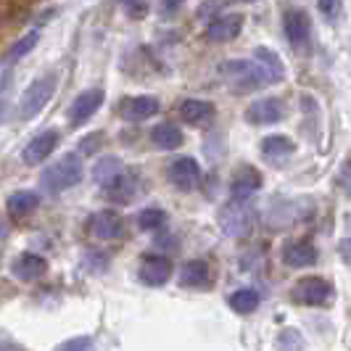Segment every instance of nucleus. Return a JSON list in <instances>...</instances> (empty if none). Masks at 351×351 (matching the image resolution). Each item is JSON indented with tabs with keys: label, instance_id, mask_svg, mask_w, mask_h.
I'll list each match as a JSON object with an SVG mask.
<instances>
[{
	"label": "nucleus",
	"instance_id": "0eeeda50",
	"mask_svg": "<svg viewBox=\"0 0 351 351\" xmlns=\"http://www.w3.org/2000/svg\"><path fill=\"white\" fill-rule=\"evenodd\" d=\"M167 177H169V182L175 185L177 191L191 193V191L198 188V182H201V167H198L195 158L180 156L167 167Z\"/></svg>",
	"mask_w": 351,
	"mask_h": 351
},
{
	"label": "nucleus",
	"instance_id": "7c9ffc66",
	"mask_svg": "<svg viewBox=\"0 0 351 351\" xmlns=\"http://www.w3.org/2000/svg\"><path fill=\"white\" fill-rule=\"evenodd\" d=\"M56 351H93V338H88V335L71 338V341H64Z\"/></svg>",
	"mask_w": 351,
	"mask_h": 351
},
{
	"label": "nucleus",
	"instance_id": "393cba45",
	"mask_svg": "<svg viewBox=\"0 0 351 351\" xmlns=\"http://www.w3.org/2000/svg\"><path fill=\"white\" fill-rule=\"evenodd\" d=\"M37 204H40V195L32 193V191H19L8 198V211L14 214V217H27V214H32L37 209Z\"/></svg>",
	"mask_w": 351,
	"mask_h": 351
},
{
	"label": "nucleus",
	"instance_id": "4c0bfd02",
	"mask_svg": "<svg viewBox=\"0 0 351 351\" xmlns=\"http://www.w3.org/2000/svg\"><path fill=\"white\" fill-rule=\"evenodd\" d=\"M0 351H19V349H0Z\"/></svg>",
	"mask_w": 351,
	"mask_h": 351
},
{
	"label": "nucleus",
	"instance_id": "5701e85b",
	"mask_svg": "<svg viewBox=\"0 0 351 351\" xmlns=\"http://www.w3.org/2000/svg\"><path fill=\"white\" fill-rule=\"evenodd\" d=\"M293 151H296V145L285 135H269L262 141V156L269 158V161H280V158L291 156Z\"/></svg>",
	"mask_w": 351,
	"mask_h": 351
},
{
	"label": "nucleus",
	"instance_id": "b1692460",
	"mask_svg": "<svg viewBox=\"0 0 351 351\" xmlns=\"http://www.w3.org/2000/svg\"><path fill=\"white\" fill-rule=\"evenodd\" d=\"M180 117L188 124H201L214 117V106L209 101H198V98H191L180 106Z\"/></svg>",
	"mask_w": 351,
	"mask_h": 351
},
{
	"label": "nucleus",
	"instance_id": "423d86ee",
	"mask_svg": "<svg viewBox=\"0 0 351 351\" xmlns=\"http://www.w3.org/2000/svg\"><path fill=\"white\" fill-rule=\"evenodd\" d=\"M293 301L296 304H304V306H325L333 299V288L330 282L322 280V278H301L296 285H293Z\"/></svg>",
	"mask_w": 351,
	"mask_h": 351
},
{
	"label": "nucleus",
	"instance_id": "72a5a7b5",
	"mask_svg": "<svg viewBox=\"0 0 351 351\" xmlns=\"http://www.w3.org/2000/svg\"><path fill=\"white\" fill-rule=\"evenodd\" d=\"M338 254H341V259H343V262L351 264V238L341 241V246H338Z\"/></svg>",
	"mask_w": 351,
	"mask_h": 351
},
{
	"label": "nucleus",
	"instance_id": "4468645a",
	"mask_svg": "<svg viewBox=\"0 0 351 351\" xmlns=\"http://www.w3.org/2000/svg\"><path fill=\"white\" fill-rule=\"evenodd\" d=\"M141 280L151 288H158L172 278V262L167 256H145L141 264Z\"/></svg>",
	"mask_w": 351,
	"mask_h": 351
},
{
	"label": "nucleus",
	"instance_id": "412c9836",
	"mask_svg": "<svg viewBox=\"0 0 351 351\" xmlns=\"http://www.w3.org/2000/svg\"><path fill=\"white\" fill-rule=\"evenodd\" d=\"M151 141H154V145L161 148V151H175V148L182 145V132L177 130L175 124L164 122V124H156V127L151 130Z\"/></svg>",
	"mask_w": 351,
	"mask_h": 351
},
{
	"label": "nucleus",
	"instance_id": "c756f323",
	"mask_svg": "<svg viewBox=\"0 0 351 351\" xmlns=\"http://www.w3.org/2000/svg\"><path fill=\"white\" fill-rule=\"evenodd\" d=\"M228 5V0H206L201 8H198V19L204 21H214L217 16H222V8Z\"/></svg>",
	"mask_w": 351,
	"mask_h": 351
},
{
	"label": "nucleus",
	"instance_id": "2f4dec72",
	"mask_svg": "<svg viewBox=\"0 0 351 351\" xmlns=\"http://www.w3.org/2000/svg\"><path fill=\"white\" fill-rule=\"evenodd\" d=\"M341 3L343 0H317V5H319V14L328 19H335L338 16V11H341Z\"/></svg>",
	"mask_w": 351,
	"mask_h": 351
},
{
	"label": "nucleus",
	"instance_id": "ddd939ff",
	"mask_svg": "<svg viewBox=\"0 0 351 351\" xmlns=\"http://www.w3.org/2000/svg\"><path fill=\"white\" fill-rule=\"evenodd\" d=\"M259 188H262V175H259L254 167H248V164L241 167V169L232 175V180H230V193H232L235 201H248Z\"/></svg>",
	"mask_w": 351,
	"mask_h": 351
},
{
	"label": "nucleus",
	"instance_id": "4be33fe9",
	"mask_svg": "<svg viewBox=\"0 0 351 351\" xmlns=\"http://www.w3.org/2000/svg\"><path fill=\"white\" fill-rule=\"evenodd\" d=\"M37 40H40V32L37 29H32V32H27L24 37H19L16 43L5 51V56H3V66H14L16 61H21L24 56H29V53L37 48Z\"/></svg>",
	"mask_w": 351,
	"mask_h": 351
},
{
	"label": "nucleus",
	"instance_id": "6ab92c4d",
	"mask_svg": "<svg viewBox=\"0 0 351 351\" xmlns=\"http://www.w3.org/2000/svg\"><path fill=\"white\" fill-rule=\"evenodd\" d=\"M211 280V272H209V264L201 262V259H191L180 269V285L185 288H206Z\"/></svg>",
	"mask_w": 351,
	"mask_h": 351
},
{
	"label": "nucleus",
	"instance_id": "f257e3e1",
	"mask_svg": "<svg viewBox=\"0 0 351 351\" xmlns=\"http://www.w3.org/2000/svg\"><path fill=\"white\" fill-rule=\"evenodd\" d=\"M219 74L228 80L232 93H254V90L269 85L264 69L256 61H243V58H232L219 66Z\"/></svg>",
	"mask_w": 351,
	"mask_h": 351
},
{
	"label": "nucleus",
	"instance_id": "1a4fd4ad",
	"mask_svg": "<svg viewBox=\"0 0 351 351\" xmlns=\"http://www.w3.org/2000/svg\"><path fill=\"white\" fill-rule=\"evenodd\" d=\"M88 230L98 241H117L124 235V219L117 211H95L88 219Z\"/></svg>",
	"mask_w": 351,
	"mask_h": 351
},
{
	"label": "nucleus",
	"instance_id": "7ed1b4c3",
	"mask_svg": "<svg viewBox=\"0 0 351 351\" xmlns=\"http://www.w3.org/2000/svg\"><path fill=\"white\" fill-rule=\"evenodd\" d=\"M217 219H219V228L225 230L230 238L243 241V238H248L254 232V211H251L246 201H235V198L228 201L219 209Z\"/></svg>",
	"mask_w": 351,
	"mask_h": 351
},
{
	"label": "nucleus",
	"instance_id": "20e7f679",
	"mask_svg": "<svg viewBox=\"0 0 351 351\" xmlns=\"http://www.w3.org/2000/svg\"><path fill=\"white\" fill-rule=\"evenodd\" d=\"M53 93H56V74H43L37 77L29 88L21 95V119H35L37 114L51 104Z\"/></svg>",
	"mask_w": 351,
	"mask_h": 351
},
{
	"label": "nucleus",
	"instance_id": "6e6552de",
	"mask_svg": "<svg viewBox=\"0 0 351 351\" xmlns=\"http://www.w3.org/2000/svg\"><path fill=\"white\" fill-rule=\"evenodd\" d=\"M101 106H104V90L90 88V90H85V93H80L77 101H74L69 108L71 127H82L85 122H90V119L98 114Z\"/></svg>",
	"mask_w": 351,
	"mask_h": 351
},
{
	"label": "nucleus",
	"instance_id": "bb28decb",
	"mask_svg": "<svg viewBox=\"0 0 351 351\" xmlns=\"http://www.w3.org/2000/svg\"><path fill=\"white\" fill-rule=\"evenodd\" d=\"M124 167L122 161L117 156H104L98 164H95V169H93V180L98 182V185H106V182H111L117 175H122Z\"/></svg>",
	"mask_w": 351,
	"mask_h": 351
},
{
	"label": "nucleus",
	"instance_id": "2eb2a0df",
	"mask_svg": "<svg viewBox=\"0 0 351 351\" xmlns=\"http://www.w3.org/2000/svg\"><path fill=\"white\" fill-rule=\"evenodd\" d=\"M104 195L111 204H130L138 195V177L127 175V172L117 175L111 182L104 185Z\"/></svg>",
	"mask_w": 351,
	"mask_h": 351
},
{
	"label": "nucleus",
	"instance_id": "a211bd4d",
	"mask_svg": "<svg viewBox=\"0 0 351 351\" xmlns=\"http://www.w3.org/2000/svg\"><path fill=\"white\" fill-rule=\"evenodd\" d=\"M45 269H48V262L43 256H37V254H21L14 262V267H11V272L21 282H35L37 278L45 275Z\"/></svg>",
	"mask_w": 351,
	"mask_h": 351
},
{
	"label": "nucleus",
	"instance_id": "f3484780",
	"mask_svg": "<svg viewBox=\"0 0 351 351\" xmlns=\"http://www.w3.org/2000/svg\"><path fill=\"white\" fill-rule=\"evenodd\" d=\"M282 262L293 269H304V267H312L317 262V248L306 241H293V243H285L282 248Z\"/></svg>",
	"mask_w": 351,
	"mask_h": 351
},
{
	"label": "nucleus",
	"instance_id": "f8f14e48",
	"mask_svg": "<svg viewBox=\"0 0 351 351\" xmlns=\"http://www.w3.org/2000/svg\"><path fill=\"white\" fill-rule=\"evenodd\" d=\"M285 117V106L280 98H259L256 104L248 106L246 119L251 124H275Z\"/></svg>",
	"mask_w": 351,
	"mask_h": 351
},
{
	"label": "nucleus",
	"instance_id": "e433bc0d",
	"mask_svg": "<svg viewBox=\"0 0 351 351\" xmlns=\"http://www.w3.org/2000/svg\"><path fill=\"white\" fill-rule=\"evenodd\" d=\"M3 235H5V228H3V219H0V238H3Z\"/></svg>",
	"mask_w": 351,
	"mask_h": 351
},
{
	"label": "nucleus",
	"instance_id": "c85d7f7f",
	"mask_svg": "<svg viewBox=\"0 0 351 351\" xmlns=\"http://www.w3.org/2000/svg\"><path fill=\"white\" fill-rule=\"evenodd\" d=\"M301 346H304L301 335L296 330H291V328L278 335V349L280 351H301Z\"/></svg>",
	"mask_w": 351,
	"mask_h": 351
},
{
	"label": "nucleus",
	"instance_id": "58836bf2",
	"mask_svg": "<svg viewBox=\"0 0 351 351\" xmlns=\"http://www.w3.org/2000/svg\"><path fill=\"white\" fill-rule=\"evenodd\" d=\"M248 3H251V0H248Z\"/></svg>",
	"mask_w": 351,
	"mask_h": 351
},
{
	"label": "nucleus",
	"instance_id": "473e14b6",
	"mask_svg": "<svg viewBox=\"0 0 351 351\" xmlns=\"http://www.w3.org/2000/svg\"><path fill=\"white\" fill-rule=\"evenodd\" d=\"M182 3H185V0H161V11H164V16H172L175 11H180Z\"/></svg>",
	"mask_w": 351,
	"mask_h": 351
},
{
	"label": "nucleus",
	"instance_id": "39448f33",
	"mask_svg": "<svg viewBox=\"0 0 351 351\" xmlns=\"http://www.w3.org/2000/svg\"><path fill=\"white\" fill-rule=\"evenodd\" d=\"M282 29H285V37L291 43L293 51L304 53L309 48V37H312V21H309V14L304 8H291L285 11L282 16Z\"/></svg>",
	"mask_w": 351,
	"mask_h": 351
},
{
	"label": "nucleus",
	"instance_id": "cd10ccee",
	"mask_svg": "<svg viewBox=\"0 0 351 351\" xmlns=\"http://www.w3.org/2000/svg\"><path fill=\"white\" fill-rule=\"evenodd\" d=\"M164 222H167V214H164V209H143L141 214H138V228L145 230V232H156V230L164 228Z\"/></svg>",
	"mask_w": 351,
	"mask_h": 351
},
{
	"label": "nucleus",
	"instance_id": "f704fd0d",
	"mask_svg": "<svg viewBox=\"0 0 351 351\" xmlns=\"http://www.w3.org/2000/svg\"><path fill=\"white\" fill-rule=\"evenodd\" d=\"M98 141H101V135H93V138H85V141H82V151H85V154H93V151L98 148V145H95Z\"/></svg>",
	"mask_w": 351,
	"mask_h": 351
},
{
	"label": "nucleus",
	"instance_id": "dca6fc26",
	"mask_svg": "<svg viewBox=\"0 0 351 351\" xmlns=\"http://www.w3.org/2000/svg\"><path fill=\"white\" fill-rule=\"evenodd\" d=\"M122 117L127 122H143L158 114V101L151 95H135V98H124L122 101Z\"/></svg>",
	"mask_w": 351,
	"mask_h": 351
},
{
	"label": "nucleus",
	"instance_id": "c9c22d12",
	"mask_svg": "<svg viewBox=\"0 0 351 351\" xmlns=\"http://www.w3.org/2000/svg\"><path fill=\"white\" fill-rule=\"evenodd\" d=\"M341 188H343V193L351 195V167L349 169H343V175H341Z\"/></svg>",
	"mask_w": 351,
	"mask_h": 351
},
{
	"label": "nucleus",
	"instance_id": "aec40b11",
	"mask_svg": "<svg viewBox=\"0 0 351 351\" xmlns=\"http://www.w3.org/2000/svg\"><path fill=\"white\" fill-rule=\"evenodd\" d=\"M254 58H256V64L264 69L267 80H269V85L280 82L282 77H285V66H282L280 56H278L275 51H269V48H256V51H254Z\"/></svg>",
	"mask_w": 351,
	"mask_h": 351
},
{
	"label": "nucleus",
	"instance_id": "f03ea898",
	"mask_svg": "<svg viewBox=\"0 0 351 351\" xmlns=\"http://www.w3.org/2000/svg\"><path fill=\"white\" fill-rule=\"evenodd\" d=\"M80 180H82V164L77 156H61L58 161H53L40 177L43 188L51 191V193H64V191L74 188Z\"/></svg>",
	"mask_w": 351,
	"mask_h": 351
},
{
	"label": "nucleus",
	"instance_id": "9d476101",
	"mask_svg": "<svg viewBox=\"0 0 351 351\" xmlns=\"http://www.w3.org/2000/svg\"><path fill=\"white\" fill-rule=\"evenodd\" d=\"M56 145H58V132L56 130H48V132H40L37 138L24 145V151H21V158H24V164H29V167H35V164H43L45 158L51 156L53 151H56Z\"/></svg>",
	"mask_w": 351,
	"mask_h": 351
},
{
	"label": "nucleus",
	"instance_id": "a878e982",
	"mask_svg": "<svg viewBox=\"0 0 351 351\" xmlns=\"http://www.w3.org/2000/svg\"><path fill=\"white\" fill-rule=\"evenodd\" d=\"M256 306H259V293L254 288H241L230 296V309L238 315H251Z\"/></svg>",
	"mask_w": 351,
	"mask_h": 351
},
{
	"label": "nucleus",
	"instance_id": "9b49d317",
	"mask_svg": "<svg viewBox=\"0 0 351 351\" xmlns=\"http://www.w3.org/2000/svg\"><path fill=\"white\" fill-rule=\"evenodd\" d=\"M241 29H243V16L241 14H222L214 21H209L206 37L211 43H230V40L241 35Z\"/></svg>",
	"mask_w": 351,
	"mask_h": 351
}]
</instances>
